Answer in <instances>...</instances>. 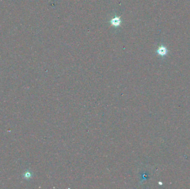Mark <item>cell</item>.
Wrapping results in <instances>:
<instances>
[{
  "mask_svg": "<svg viewBox=\"0 0 190 189\" xmlns=\"http://www.w3.org/2000/svg\"><path fill=\"white\" fill-rule=\"evenodd\" d=\"M110 23L111 24L112 26H114L115 27H118L121 25V17H118V16H115V18H112L110 21Z\"/></svg>",
  "mask_w": 190,
  "mask_h": 189,
  "instance_id": "obj_1",
  "label": "cell"
},
{
  "mask_svg": "<svg viewBox=\"0 0 190 189\" xmlns=\"http://www.w3.org/2000/svg\"><path fill=\"white\" fill-rule=\"evenodd\" d=\"M156 52L158 55L163 56H165L166 55L167 50L165 46H161L158 47V48L157 49Z\"/></svg>",
  "mask_w": 190,
  "mask_h": 189,
  "instance_id": "obj_2",
  "label": "cell"
}]
</instances>
